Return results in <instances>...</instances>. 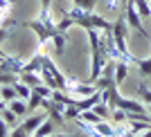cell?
I'll return each instance as SVG.
<instances>
[{
  "mask_svg": "<svg viewBox=\"0 0 151 137\" xmlns=\"http://www.w3.org/2000/svg\"><path fill=\"white\" fill-rule=\"evenodd\" d=\"M50 137H54V135H50Z\"/></svg>",
  "mask_w": 151,
  "mask_h": 137,
  "instance_id": "obj_43",
  "label": "cell"
},
{
  "mask_svg": "<svg viewBox=\"0 0 151 137\" xmlns=\"http://www.w3.org/2000/svg\"><path fill=\"white\" fill-rule=\"evenodd\" d=\"M54 137H72V135H65V133H61V135H54Z\"/></svg>",
  "mask_w": 151,
  "mask_h": 137,
  "instance_id": "obj_36",
  "label": "cell"
},
{
  "mask_svg": "<svg viewBox=\"0 0 151 137\" xmlns=\"http://www.w3.org/2000/svg\"><path fill=\"white\" fill-rule=\"evenodd\" d=\"M9 133H12V131H9L7 121H5L2 117H0V137H9Z\"/></svg>",
  "mask_w": 151,
  "mask_h": 137,
  "instance_id": "obj_31",
  "label": "cell"
},
{
  "mask_svg": "<svg viewBox=\"0 0 151 137\" xmlns=\"http://www.w3.org/2000/svg\"><path fill=\"white\" fill-rule=\"evenodd\" d=\"M7 106L12 108V110L16 112V115H18L20 119H23V117L27 115V112H29V106H27V99H20V97H16L14 101H9Z\"/></svg>",
  "mask_w": 151,
  "mask_h": 137,
  "instance_id": "obj_10",
  "label": "cell"
},
{
  "mask_svg": "<svg viewBox=\"0 0 151 137\" xmlns=\"http://www.w3.org/2000/svg\"><path fill=\"white\" fill-rule=\"evenodd\" d=\"M0 117H2V119L7 121V126H9V128H16V126L20 124V117H18V115H16V112H14L9 106H7L2 112H0Z\"/></svg>",
  "mask_w": 151,
  "mask_h": 137,
  "instance_id": "obj_15",
  "label": "cell"
},
{
  "mask_svg": "<svg viewBox=\"0 0 151 137\" xmlns=\"http://www.w3.org/2000/svg\"><path fill=\"white\" fill-rule=\"evenodd\" d=\"M93 110L97 112V115H99L101 119H111V112H113V110H111V108L106 106V103H104V101H99V103H97V106H95Z\"/></svg>",
  "mask_w": 151,
  "mask_h": 137,
  "instance_id": "obj_25",
  "label": "cell"
},
{
  "mask_svg": "<svg viewBox=\"0 0 151 137\" xmlns=\"http://www.w3.org/2000/svg\"><path fill=\"white\" fill-rule=\"evenodd\" d=\"M138 70L142 76H151V56L147 59H138Z\"/></svg>",
  "mask_w": 151,
  "mask_h": 137,
  "instance_id": "obj_24",
  "label": "cell"
},
{
  "mask_svg": "<svg viewBox=\"0 0 151 137\" xmlns=\"http://www.w3.org/2000/svg\"><path fill=\"white\" fill-rule=\"evenodd\" d=\"M16 97H18V94H16V88H14V86H7V83H5V86L0 88V99H5L7 103L14 101Z\"/></svg>",
  "mask_w": 151,
  "mask_h": 137,
  "instance_id": "obj_18",
  "label": "cell"
},
{
  "mask_svg": "<svg viewBox=\"0 0 151 137\" xmlns=\"http://www.w3.org/2000/svg\"><path fill=\"white\" fill-rule=\"evenodd\" d=\"M75 25H77V20H75V18H70L68 14H63V18L57 23V29H59V31H68L70 27H75Z\"/></svg>",
  "mask_w": 151,
  "mask_h": 137,
  "instance_id": "obj_23",
  "label": "cell"
},
{
  "mask_svg": "<svg viewBox=\"0 0 151 137\" xmlns=\"http://www.w3.org/2000/svg\"><path fill=\"white\" fill-rule=\"evenodd\" d=\"M99 34H101V31H99V29H95V27L86 29V36H88V47H90V52L99 50Z\"/></svg>",
  "mask_w": 151,
  "mask_h": 137,
  "instance_id": "obj_16",
  "label": "cell"
},
{
  "mask_svg": "<svg viewBox=\"0 0 151 137\" xmlns=\"http://www.w3.org/2000/svg\"><path fill=\"white\" fill-rule=\"evenodd\" d=\"M45 119H47V117H43V115H32V117L23 119V121H20V124H23V126H25V128H27V131H29L32 135H34V131H36L38 126L43 124Z\"/></svg>",
  "mask_w": 151,
  "mask_h": 137,
  "instance_id": "obj_13",
  "label": "cell"
},
{
  "mask_svg": "<svg viewBox=\"0 0 151 137\" xmlns=\"http://www.w3.org/2000/svg\"><path fill=\"white\" fill-rule=\"evenodd\" d=\"M126 117H129V112L122 110V108H113V112H111V121L113 124H126Z\"/></svg>",
  "mask_w": 151,
  "mask_h": 137,
  "instance_id": "obj_20",
  "label": "cell"
},
{
  "mask_svg": "<svg viewBox=\"0 0 151 137\" xmlns=\"http://www.w3.org/2000/svg\"><path fill=\"white\" fill-rule=\"evenodd\" d=\"M52 2L54 0H41V7H52Z\"/></svg>",
  "mask_w": 151,
  "mask_h": 137,
  "instance_id": "obj_34",
  "label": "cell"
},
{
  "mask_svg": "<svg viewBox=\"0 0 151 137\" xmlns=\"http://www.w3.org/2000/svg\"><path fill=\"white\" fill-rule=\"evenodd\" d=\"M9 137H32V133L27 131L23 124H18L16 128H12V133H9Z\"/></svg>",
  "mask_w": 151,
  "mask_h": 137,
  "instance_id": "obj_28",
  "label": "cell"
},
{
  "mask_svg": "<svg viewBox=\"0 0 151 137\" xmlns=\"http://www.w3.org/2000/svg\"><path fill=\"white\" fill-rule=\"evenodd\" d=\"M133 5H135V9H138V14L142 16V18H151V5H149V0H131Z\"/></svg>",
  "mask_w": 151,
  "mask_h": 137,
  "instance_id": "obj_17",
  "label": "cell"
},
{
  "mask_svg": "<svg viewBox=\"0 0 151 137\" xmlns=\"http://www.w3.org/2000/svg\"><path fill=\"white\" fill-rule=\"evenodd\" d=\"M99 90V88L95 86V83H90V86H86V83H81V81H77L75 86H68V90L65 92H70L72 97H77V99H81V97H90V94H95Z\"/></svg>",
  "mask_w": 151,
  "mask_h": 137,
  "instance_id": "obj_5",
  "label": "cell"
},
{
  "mask_svg": "<svg viewBox=\"0 0 151 137\" xmlns=\"http://www.w3.org/2000/svg\"><path fill=\"white\" fill-rule=\"evenodd\" d=\"M147 112H149V115H151V103H149V106H147Z\"/></svg>",
  "mask_w": 151,
  "mask_h": 137,
  "instance_id": "obj_38",
  "label": "cell"
},
{
  "mask_svg": "<svg viewBox=\"0 0 151 137\" xmlns=\"http://www.w3.org/2000/svg\"><path fill=\"white\" fill-rule=\"evenodd\" d=\"M106 63H108V59L101 54L99 50L90 52V79H88V83H95L101 74H104V68H106Z\"/></svg>",
  "mask_w": 151,
  "mask_h": 137,
  "instance_id": "obj_3",
  "label": "cell"
},
{
  "mask_svg": "<svg viewBox=\"0 0 151 137\" xmlns=\"http://www.w3.org/2000/svg\"><path fill=\"white\" fill-rule=\"evenodd\" d=\"M99 2H101L99 14H104V16H108V14H117V16H120L122 9L126 7L124 0H99Z\"/></svg>",
  "mask_w": 151,
  "mask_h": 137,
  "instance_id": "obj_6",
  "label": "cell"
},
{
  "mask_svg": "<svg viewBox=\"0 0 151 137\" xmlns=\"http://www.w3.org/2000/svg\"><path fill=\"white\" fill-rule=\"evenodd\" d=\"M77 7H81V9H86V11H95V5L99 2V0H72Z\"/></svg>",
  "mask_w": 151,
  "mask_h": 137,
  "instance_id": "obj_27",
  "label": "cell"
},
{
  "mask_svg": "<svg viewBox=\"0 0 151 137\" xmlns=\"http://www.w3.org/2000/svg\"><path fill=\"white\" fill-rule=\"evenodd\" d=\"M138 92H140V97H142V101L149 106V103H151V88H147L145 83H140V86H138Z\"/></svg>",
  "mask_w": 151,
  "mask_h": 137,
  "instance_id": "obj_29",
  "label": "cell"
},
{
  "mask_svg": "<svg viewBox=\"0 0 151 137\" xmlns=\"http://www.w3.org/2000/svg\"><path fill=\"white\" fill-rule=\"evenodd\" d=\"M99 101H101V90H97V92L90 94V97H81V99H77V108H79V110H93Z\"/></svg>",
  "mask_w": 151,
  "mask_h": 137,
  "instance_id": "obj_7",
  "label": "cell"
},
{
  "mask_svg": "<svg viewBox=\"0 0 151 137\" xmlns=\"http://www.w3.org/2000/svg\"><path fill=\"white\" fill-rule=\"evenodd\" d=\"M129 63L126 61H115V72H113V79H115V83L117 86H122V83L129 79Z\"/></svg>",
  "mask_w": 151,
  "mask_h": 137,
  "instance_id": "obj_8",
  "label": "cell"
},
{
  "mask_svg": "<svg viewBox=\"0 0 151 137\" xmlns=\"http://www.w3.org/2000/svg\"><path fill=\"white\" fill-rule=\"evenodd\" d=\"M138 137H151V128H147V131L142 133V135H138Z\"/></svg>",
  "mask_w": 151,
  "mask_h": 137,
  "instance_id": "obj_35",
  "label": "cell"
},
{
  "mask_svg": "<svg viewBox=\"0 0 151 137\" xmlns=\"http://www.w3.org/2000/svg\"><path fill=\"white\" fill-rule=\"evenodd\" d=\"M124 16H126V23H129V27H131V29L140 31L142 36H147V38L151 41V34L145 29V25H142V20H145V18L138 14V9H135V5H133L131 0H129V2H126V7H124Z\"/></svg>",
  "mask_w": 151,
  "mask_h": 137,
  "instance_id": "obj_2",
  "label": "cell"
},
{
  "mask_svg": "<svg viewBox=\"0 0 151 137\" xmlns=\"http://www.w3.org/2000/svg\"><path fill=\"white\" fill-rule=\"evenodd\" d=\"M25 70V61L20 56H7L5 61L0 63V72H12V74H20Z\"/></svg>",
  "mask_w": 151,
  "mask_h": 137,
  "instance_id": "obj_4",
  "label": "cell"
},
{
  "mask_svg": "<svg viewBox=\"0 0 151 137\" xmlns=\"http://www.w3.org/2000/svg\"><path fill=\"white\" fill-rule=\"evenodd\" d=\"M9 2H14V5H16V0H9Z\"/></svg>",
  "mask_w": 151,
  "mask_h": 137,
  "instance_id": "obj_39",
  "label": "cell"
},
{
  "mask_svg": "<svg viewBox=\"0 0 151 137\" xmlns=\"http://www.w3.org/2000/svg\"><path fill=\"white\" fill-rule=\"evenodd\" d=\"M52 47H54V54L61 56L68 47V36H65V31H57L54 36H52Z\"/></svg>",
  "mask_w": 151,
  "mask_h": 137,
  "instance_id": "obj_9",
  "label": "cell"
},
{
  "mask_svg": "<svg viewBox=\"0 0 151 137\" xmlns=\"http://www.w3.org/2000/svg\"><path fill=\"white\" fill-rule=\"evenodd\" d=\"M7 36H9V27H0V43H2Z\"/></svg>",
  "mask_w": 151,
  "mask_h": 137,
  "instance_id": "obj_33",
  "label": "cell"
},
{
  "mask_svg": "<svg viewBox=\"0 0 151 137\" xmlns=\"http://www.w3.org/2000/svg\"><path fill=\"white\" fill-rule=\"evenodd\" d=\"M50 135H54V121H52V119H45L43 124L34 131V137H50Z\"/></svg>",
  "mask_w": 151,
  "mask_h": 137,
  "instance_id": "obj_14",
  "label": "cell"
},
{
  "mask_svg": "<svg viewBox=\"0 0 151 137\" xmlns=\"http://www.w3.org/2000/svg\"><path fill=\"white\" fill-rule=\"evenodd\" d=\"M18 79H20L23 83H27L29 88H36V86H41V83H45L43 76L38 74V72H20Z\"/></svg>",
  "mask_w": 151,
  "mask_h": 137,
  "instance_id": "obj_11",
  "label": "cell"
},
{
  "mask_svg": "<svg viewBox=\"0 0 151 137\" xmlns=\"http://www.w3.org/2000/svg\"><path fill=\"white\" fill-rule=\"evenodd\" d=\"M63 117H65V121H77V119L81 117V110H79V108L77 106H65L63 108Z\"/></svg>",
  "mask_w": 151,
  "mask_h": 137,
  "instance_id": "obj_19",
  "label": "cell"
},
{
  "mask_svg": "<svg viewBox=\"0 0 151 137\" xmlns=\"http://www.w3.org/2000/svg\"><path fill=\"white\" fill-rule=\"evenodd\" d=\"M79 119H81V121H88V124H99V121H104L95 110H81V117Z\"/></svg>",
  "mask_w": 151,
  "mask_h": 137,
  "instance_id": "obj_22",
  "label": "cell"
},
{
  "mask_svg": "<svg viewBox=\"0 0 151 137\" xmlns=\"http://www.w3.org/2000/svg\"><path fill=\"white\" fill-rule=\"evenodd\" d=\"M0 88H2V83H0Z\"/></svg>",
  "mask_w": 151,
  "mask_h": 137,
  "instance_id": "obj_41",
  "label": "cell"
},
{
  "mask_svg": "<svg viewBox=\"0 0 151 137\" xmlns=\"http://www.w3.org/2000/svg\"><path fill=\"white\" fill-rule=\"evenodd\" d=\"M14 88H16V94H18L20 99H29L32 88L27 86V83H23V81H16V83H14Z\"/></svg>",
  "mask_w": 151,
  "mask_h": 137,
  "instance_id": "obj_21",
  "label": "cell"
},
{
  "mask_svg": "<svg viewBox=\"0 0 151 137\" xmlns=\"http://www.w3.org/2000/svg\"><path fill=\"white\" fill-rule=\"evenodd\" d=\"M0 54H5V52H2V50H0ZM5 56H7V54H5Z\"/></svg>",
  "mask_w": 151,
  "mask_h": 137,
  "instance_id": "obj_40",
  "label": "cell"
},
{
  "mask_svg": "<svg viewBox=\"0 0 151 137\" xmlns=\"http://www.w3.org/2000/svg\"><path fill=\"white\" fill-rule=\"evenodd\" d=\"M23 72H43V54H34L29 61H25V70Z\"/></svg>",
  "mask_w": 151,
  "mask_h": 137,
  "instance_id": "obj_12",
  "label": "cell"
},
{
  "mask_svg": "<svg viewBox=\"0 0 151 137\" xmlns=\"http://www.w3.org/2000/svg\"><path fill=\"white\" fill-rule=\"evenodd\" d=\"M124 2H129V0H124Z\"/></svg>",
  "mask_w": 151,
  "mask_h": 137,
  "instance_id": "obj_42",
  "label": "cell"
},
{
  "mask_svg": "<svg viewBox=\"0 0 151 137\" xmlns=\"http://www.w3.org/2000/svg\"><path fill=\"white\" fill-rule=\"evenodd\" d=\"M5 59H7V56H5V54H0V63H2V61H5Z\"/></svg>",
  "mask_w": 151,
  "mask_h": 137,
  "instance_id": "obj_37",
  "label": "cell"
},
{
  "mask_svg": "<svg viewBox=\"0 0 151 137\" xmlns=\"http://www.w3.org/2000/svg\"><path fill=\"white\" fill-rule=\"evenodd\" d=\"M25 27H29L32 31H34V34H36V41H38V50H41V47H45V43H50L52 41V36H54V34H57V29H50V27L45 25L43 20L38 18H32V20H27L25 23Z\"/></svg>",
  "mask_w": 151,
  "mask_h": 137,
  "instance_id": "obj_1",
  "label": "cell"
},
{
  "mask_svg": "<svg viewBox=\"0 0 151 137\" xmlns=\"http://www.w3.org/2000/svg\"><path fill=\"white\" fill-rule=\"evenodd\" d=\"M43 99H45V97H41V94H36L34 90H32L29 99H27V106H29V110H34V108H38V106H43Z\"/></svg>",
  "mask_w": 151,
  "mask_h": 137,
  "instance_id": "obj_26",
  "label": "cell"
},
{
  "mask_svg": "<svg viewBox=\"0 0 151 137\" xmlns=\"http://www.w3.org/2000/svg\"><path fill=\"white\" fill-rule=\"evenodd\" d=\"M12 5L14 2H9V0H0V11H12Z\"/></svg>",
  "mask_w": 151,
  "mask_h": 137,
  "instance_id": "obj_32",
  "label": "cell"
},
{
  "mask_svg": "<svg viewBox=\"0 0 151 137\" xmlns=\"http://www.w3.org/2000/svg\"><path fill=\"white\" fill-rule=\"evenodd\" d=\"M36 94H41V97H45V99H50L52 97V88L50 86H45V83H41V86H36V88H32Z\"/></svg>",
  "mask_w": 151,
  "mask_h": 137,
  "instance_id": "obj_30",
  "label": "cell"
}]
</instances>
